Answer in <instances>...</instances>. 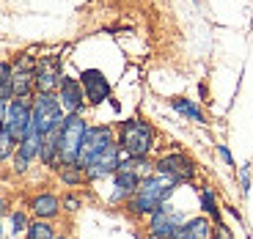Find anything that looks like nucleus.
Wrapping results in <instances>:
<instances>
[{
	"instance_id": "0eeeda50",
	"label": "nucleus",
	"mask_w": 253,
	"mask_h": 239,
	"mask_svg": "<svg viewBox=\"0 0 253 239\" xmlns=\"http://www.w3.org/2000/svg\"><path fill=\"white\" fill-rule=\"evenodd\" d=\"M3 126L8 129L17 143L28 138L33 132V113H31V102L28 99H11L6 105V113H3Z\"/></svg>"
},
{
	"instance_id": "cd10ccee",
	"label": "nucleus",
	"mask_w": 253,
	"mask_h": 239,
	"mask_svg": "<svg viewBox=\"0 0 253 239\" xmlns=\"http://www.w3.org/2000/svg\"><path fill=\"white\" fill-rule=\"evenodd\" d=\"M6 209H8V201H6V198H3V195H0V217L6 214Z\"/></svg>"
},
{
	"instance_id": "423d86ee",
	"label": "nucleus",
	"mask_w": 253,
	"mask_h": 239,
	"mask_svg": "<svg viewBox=\"0 0 253 239\" xmlns=\"http://www.w3.org/2000/svg\"><path fill=\"white\" fill-rule=\"evenodd\" d=\"M33 69H36V58L31 52H19L11 61V94L14 99H28L31 102L36 96V77H33Z\"/></svg>"
},
{
	"instance_id": "a211bd4d",
	"label": "nucleus",
	"mask_w": 253,
	"mask_h": 239,
	"mask_svg": "<svg viewBox=\"0 0 253 239\" xmlns=\"http://www.w3.org/2000/svg\"><path fill=\"white\" fill-rule=\"evenodd\" d=\"M198 201H201V209H204V214H207L209 220L215 223H223V214H220V203H217V195H215V190L212 187H201L198 190Z\"/></svg>"
},
{
	"instance_id": "6e6552de",
	"label": "nucleus",
	"mask_w": 253,
	"mask_h": 239,
	"mask_svg": "<svg viewBox=\"0 0 253 239\" xmlns=\"http://www.w3.org/2000/svg\"><path fill=\"white\" fill-rule=\"evenodd\" d=\"M116 143V129L108 124H96L85 129V138H83V149H80V157H77V165L85 168L94 157H99L105 149Z\"/></svg>"
},
{
	"instance_id": "dca6fc26",
	"label": "nucleus",
	"mask_w": 253,
	"mask_h": 239,
	"mask_svg": "<svg viewBox=\"0 0 253 239\" xmlns=\"http://www.w3.org/2000/svg\"><path fill=\"white\" fill-rule=\"evenodd\" d=\"M212 228H215V223L207 214H196V217L184 220V226L168 239H212Z\"/></svg>"
},
{
	"instance_id": "7ed1b4c3",
	"label": "nucleus",
	"mask_w": 253,
	"mask_h": 239,
	"mask_svg": "<svg viewBox=\"0 0 253 239\" xmlns=\"http://www.w3.org/2000/svg\"><path fill=\"white\" fill-rule=\"evenodd\" d=\"M85 129H88V121L83 116H66L61 121V126H58V168L77 165Z\"/></svg>"
},
{
	"instance_id": "7c9ffc66",
	"label": "nucleus",
	"mask_w": 253,
	"mask_h": 239,
	"mask_svg": "<svg viewBox=\"0 0 253 239\" xmlns=\"http://www.w3.org/2000/svg\"><path fill=\"white\" fill-rule=\"evenodd\" d=\"M55 239H69V237H61V234H58V237H55Z\"/></svg>"
},
{
	"instance_id": "a878e982",
	"label": "nucleus",
	"mask_w": 253,
	"mask_h": 239,
	"mask_svg": "<svg viewBox=\"0 0 253 239\" xmlns=\"http://www.w3.org/2000/svg\"><path fill=\"white\" fill-rule=\"evenodd\" d=\"M217 154H220V159L228 165V168H234V157H231V151H228L226 143H217Z\"/></svg>"
},
{
	"instance_id": "4468645a",
	"label": "nucleus",
	"mask_w": 253,
	"mask_h": 239,
	"mask_svg": "<svg viewBox=\"0 0 253 239\" xmlns=\"http://www.w3.org/2000/svg\"><path fill=\"white\" fill-rule=\"evenodd\" d=\"M28 212H31L36 220H55L58 214L63 212V206H61V198H58L55 193L42 190V193H36L31 201H28Z\"/></svg>"
},
{
	"instance_id": "c756f323",
	"label": "nucleus",
	"mask_w": 253,
	"mask_h": 239,
	"mask_svg": "<svg viewBox=\"0 0 253 239\" xmlns=\"http://www.w3.org/2000/svg\"><path fill=\"white\" fill-rule=\"evenodd\" d=\"M146 239H157V237H152V234H146Z\"/></svg>"
},
{
	"instance_id": "ddd939ff",
	"label": "nucleus",
	"mask_w": 253,
	"mask_h": 239,
	"mask_svg": "<svg viewBox=\"0 0 253 239\" xmlns=\"http://www.w3.org/2000/svg\"><path fill=\"white\" fill-rule=\"evenodd\" d=\"M121 149H119V140H116L110 149H105L99 154V157H94L85 168H83V173H85V182H99V179H108L113 176L116 170H119V162H121Z\"/></svg>"
},
{
	"instance_id": "20e7f679",
	"label": "nucleus",
	"mask_w": 253,
	"mask_h": 239,
	"mask_svg": "<svg viewBox=\"0 0 253 239\" xmlns=\"http://www.w3.org/2000/svg\"><path fill=\"white\" fill-rule=\"evenodd\" d=\"M31 113H33V132L39 138H44L47 132L58 129L61 121L66 119V113H63V107L55 94H36L31 99Z\"/></svg>"
},
{
	"instance_id": "39448f33",
	"label": "nucleus",
	"mask_w": 253,
	"mask_h": 239,
	"mask_svg": "<svg viewBox=\"0 0 253 239\" xmlns=\"http://www.w3.org/2000/svg\"><path fill=\"white\" fill-rule=\"evenodd\" d=\"M154 173L171 179L179 187V184H190L196 179L198 165H196V159L190 157V154H184V151H171V154H163V157L154 162Z\"/></svg>"
},
{
	"instance_id": "bb28decb",
	"label": "nucleus",
	"mask_w": 253,
	"mask_h": 239,
	"mask_svg": "<svg viewBox=\"0 0 253 239\" xmlns=\"http://www.w3.org/2000/svg\"><path fill=\"white\" fill-rule=\"evenodd\" d=\"M61 206L66 209V212H77V209H80V198H75V195H66V201H61Z\"/></svg>"
},
{
	"instance_id": "b1692460",
	"label": "nucleus",
	"mask_w": 253,
	"mask_h": 239,
	"mask_svg": "<svg viewBox=\"0 0 253 239\" xmlns=\"http://www.w3.org/2000/svg\"><path fill=\"white\" fill-rule=\"evenodd\" d=\"M212 239H234V234H231V228H228L226 223H217V226L212 228Z\"/></svg>"
},
{
	"instance_id": "393cba45",
	"label": "nucleus",
	"mask_w": 253,
	"mask_h": 239,
	"mask_svg": "<svg viewBox=\"0 0 253 239\" xmlns=\"http://www.w3.org/2000/svg\"><path fill=\"white\" fill-rule=\"evenodd\" d=\"M240 190H242V195H248V190H251V165H245L240 170Z\"/></svg>"
},
{
	"instance_id": "c85d7f7f",
	"label": "nucleus",
	"mask_w": 253,
	"mask_h": 239,
	"mask_svg": "<svg viewBox=\"0 0 253 239\" xmlns=\"http://www.w3.org/2000/svg\"><path fill=\"white\" fill-rule=\"evenodd\" d=\"M3 113H6V105H0V121H3Z\"/></svg>"
},
{
	"instance_id": "9b49d317",
	"label": "nucleus",
	"mask_w": 253,
	"mask_h": 239,
	"mask_svg": "<svg viewBox=\"0 0 253 239\" xmlns=\"http://www.w3.org/2000/svg\"><path fill=\"white\" fill-rule=\"evenodd\" d=\"M77 80H80L83 94H85V102H88L91 107L108 102L110 94H113V85H110V80L105 77L102 69H83Z\"/></svg>"
},
{
	"instance_id": "f257e3e1",
	"label": "nucleus",
	"mask_w": 253,
	"mask_h": 239,
	"mask_svg": "<svg viewBox=\"0 0 253 239\" xmlns=\"http://www.w3.org/2000/svg\"><path fill=\"white\" fill-rule=\"evenodd\" d=\"M173 193H176V184H173L171 179L160 176V173H149V176L140 179L135 195L124 203V206L132 217H149V214L157 212L163 203L171 201Z\"/></svg>"
},
{
	"instance_id": "9d476101",
	"label": "nucleus",
	"mask_w": 253,
	"mask_h": 239,
	"mask_svg": "<svg viewBox=\"0 0 253 239\" xmlns=\"http://www.w3.org/2000/svg\"><path fill=\"white\" fill-rule=\"evenodd\" d=\"M182 226H184V214L179 212V209H173L171 203H163L157 212L149 214L146 231L152 234V237H157V239H168V237H173Z\"/></svg>"
},
{
	"instance_id": "aec40b11",
	"label": "nucleus",
	"mask_w": 253,
	"mask_h": 239,
	"mask_svg": "<svg viewBox=\"0 0 253 239\" xmlns=\"http://www.w3.org/2000/svg\"><path fill=\"white\" fill-rule=\"evenodd\" d=\"M11 99V61H0V105H8Z\"/></svg>"
},
{
	"instance_id": "f03ea898",
	"label": "nucleus",
	"mask_w": 253,
	"mask_h": 239,
	"mask_svg": "<svg viewBox=\"0 0 253 239\" xmlns=\"http://www.w3.org/2000/svg\"><path fill=\"white\" fill-rule=\"evenodd\" d=\"M116 140H119V149L124 157H149L152 149L157 146V129L146 119L135 116V119H126L119 124Z\"/></svg>"
},
{
	"instance_id": "412c9836",
	"label": "nucleus",
	"mask_w": 253,
	"mask_h": 239,
	"mask_svg": "<svg viewBox=\"0 0 253 239\" xmlns=\"http://www.w3.org/2000/svg\"><path fill=\"white\" fill-rule=\"evenodd\" d=\"M58 176H61V182L66 187H80V184H85V173H83L80 165H63V168H58Z\"/></svg>"
},
{
	"instance_id": "4be33fe9",
	"label": "nucleus",
	"mask_w": 253,
	"mask_h": 239,
	"mask_svg": "<svg viewBox=\"0 0 253 239\" xmlns=\"http://www.w3.org/2000/svg\"><path fill=\"white\" fill-rule=\"evenodd\" d=\"M14 151H17V140L8 135V129L3 126V121H0V162L11 159V157H14Z\"/></svg>"
},
{
	"instance_id": "2eb2a0df",
	"label": "nucleus",
	"mask_w": 253,
	"mask_h": 239,
	"mask_svg": "<svg viewBox=\"0 0 253 239\" xmlns=\"http://www.w3.org/2000/svg\"><path fill=\"white\" fill-rule=\"evenodd\" d=\"M39 149H42V138L36 132H31L22 143H17V151H14V173H28L31 165L39 159Z\"/></svg>"
},
{
	"instance_id": "f8f14e48",
	"label": "nucleus",
	"mask_w": 253,
	"mask_h": 239,
	"mask_svg": "<svg viewBox=\"0 0 253 239\" xmlns=\"http://www.w3.org/2000/svg\"><path fill=\"white\" fill-rule=\"evenodd\" d=\"M58 102H61L63 107V113L66 116H83V110L88 107V102H85V94H83V85L77 77H69V75H63L61 85H58L55 91Z\"/></svg>"
},
{
	"instance_id": "f3484780",
	"label": "nucleus",
	"mask_w": 253,
	"mask_h": 239,
	"mask_svg": "<svg viewBox=\"0 0 253 239\" xmlns=\"http://www.w3.org/2000/svg\"><path fill=\"white\" fill-rule=\"evenodd\" d=\"M168 102H171L173 110H176L179 116H184L187 121H196V124H204V121H207L204 110L193 99H187V96H173V99H168Z\"/></svg>"
},
{
	"instance_id": "5701e85b",
	"label": "nucleus",
	"mask_w": 253,
	"mask_h": 239,
	"mask_svg": "<svg viewBox=\"0 0 253 239\" xmlns=\"http://www.w3.org/2000/svg\"><path fill=\"white\" fill-rule=\"evenodd\" d=\"M28 226H31V220H28V212H25V209H17V212H11V234H25Z\"/></svg>"
},
{
	"instance_id": "6ab92c4d",
	"label": "nucleus",
	"mask_w": 253,
	"mask_h": 239,
	"mask_svg": "<svg viewBox=\"0 0 253 239\" xmlns=\"http://www.w3.org/2000/svg\"><path fill=\"white\" fill-rule=\"evenodd\" d=\"M55 226L52 220H33L25 231V239H55Z\"/></svg>"
},
{
	"instance_id": "1a4fd4ad",
	"label": "nucleus",
	"mask_w": 253,
	"mask_h": 239,
	"mask_svg": "<svg viewBox=\"0 0 253 239\" xmlns=\"http://www.w3.org/2000/svg\"><path fill=\"white\" fill-rule=\"evenodd\" d=\"M33 77H36V94H55L58 85H61V80H63L61 55H42V58H36Z\"/></svg>"
}]
</instances>
